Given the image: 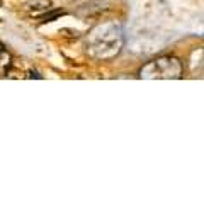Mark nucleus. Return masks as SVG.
I'll list each match as a JSON object with an SVG mask.
<instances>
[{
  "label": "nucleus",
  "instance_id": "nucleus-1",
  "mask_svg": "<svg viewBox=\"0 0 204 204\" xmlns=\"http://www.w3.org/2000/svg\"><path fill=\"white\" fill-rule=\"evenodd\" d=\"M49 7H51L49 0H36V2L26 3V9L29 10H43V9H49Z\"/></svg>",
  "mask_w": 204,
  "mask_h": 204
},
{
  "label": "nucleus",
  "instance_id": "nucleus-2",
  "mask_svg": "<svg viewBox=\"0 0 204 204\" xmlns=\"http://www.w3.org/2000/svg\"><path fill=\"white\" fill-rule=\"evenodd\" d=\"M61 16H65L63 10H51V12L44 14V16H39V19H43V22H51V21H56Z\"/></svg>",
  "mask_w": 204,
  "mask_h": 204
},
{
  "label": "nucleus",
  "instance_id": "nucleus-3",
  "mask_svg": "<svg viewBox=\"0 0 204 204\" xmlns=\"http://www.w3.org/2000/svg\"><path fill=\"white\" fill-rule=\"evenodd\" d=\"M29 76H31V78H41V75L34 70H29Z\"/></svg>",
  "mask_w": 204,
  "mask_h": 204
}]
</instances>
